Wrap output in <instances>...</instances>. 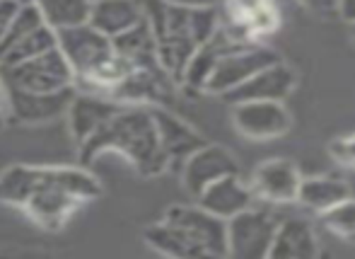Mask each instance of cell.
Instances as JSON below:
<instances>
[{
  "label": "cell",
  "instance_id": "cell-12",
  "mask_svg": "<svg viewBox=\"0 0 355 259\" xmlns=\"http://www.w3.org/2000/svg\"><path fill=\"white\" fill-rule=\"evenodd\" d=\"M300 182L302 177L290 160H268L254 170L249 187H252L254 199H263L271 203H290L297 201Z\"/></svg>",
  "mask_w": 355,
  "mask_h": 259
},
{
  "label": "cell",
  "instance_id": "cell-17",
  "mask_svg": "<svg viewBox=\"0 0 355 259\" xmlns=\"http://www.w3.org/2000/svg\"><path fill=\"white\" fill-rule=\"evenodd\" d=\"M114 51L119 58L128 63L131 68H159L157 63V44H155V34L145 17L136 27L126 29L123 34L112 39Z\"/></svg>",
  "mask_w": 355,
  "mask_h": 259
},
{
  "label": "cell",
  "instance_id": "cell-13",
  "mask_svg": "<svg viewBox=\"0 0 355 259\" xmlns=\"http://www.w3.org/2000/svg\"><path fill=\"white\" fill-rule=\"evenodd\" d=\"M150 112H153L155 128H157L159 148H162L169 165L184 162L196 148H201L203 143H206V138H203L196 128H191L187 122L174 117V114L167 112V109L150 107Z\"/></svg>",
  "mask_w": 355,
  "mask_h": 259
},
{
  "label": "cell",
  "instance_id": "cell-9",
  "mask_svg": "<svg viewBox=\"0 0 355 259\" xmlns=\"http://www.w3.org/2000/svg\"><path fill=\"white\" fill-rule=\"evenodd\" d=\"M234 172H239V167L232 153L208 141L203 143L201 148H196V151L182 162L184 189H187L193 199H196L208 184H213L215 179L225 177V174H234Z\"/></svg>",
  "mask_w": 355,
  "mask_h": 259
},
{
  "label": "cell",
  "instance_id": "cell-19",
  "mask_svg": "<svg viewBox=\"0 0 355 259\" xmlns=\"http://www.w3.org/2000/svg\"><path fill=\"white\" fill-rule=\"evenodd\" d=\"M56 47V32L46 24H39V27L29 29V32L12 37L0 47V66H8V63L27 61L39 53L49 51V49Z\"/></svg>",
  "mask_w": 355,
  "mask_h": 259
},
{
  "label": "cell",
  "instance_id": "cell-28",
  "mask_svg": "<svg viewBox=\"0 0 355 259\" xmlns=\"http://www.w3.org/2000/svg\"><path fill=\"white\" fill-rule=\"evenodd\" d=\"M338 15H341L348 24H353L355 22V0H338Z\"/></svg>",
  "mask_w": 355,
  "mask_h": 259
},
{
  "label": "cell",
  "instance_id": "cell-25",
  "mask_svg": "<svg viewBox=\"0 0 355 259\" xmlns=\"http://www.w3.org/2000/svg\"><path fill=\"white\" fill-rule=\"evenodd\" d=\"M317 15H338V0H300Z\"/></svg>",
  "mask_w": 355,
  "mask_h": 259
},
{
  "label": "cell",
  "instance_id": "cell-22",
  "mask_svg": "<svg viewBox=\"0 0 355 259\" xmlns=\"http://www.w3.org/2000/svg\"><path fill=\"white\" fill-rule=\"evenodd\" d=\"M324 226L338 237H355V199L348 197L346 201L324 211Z\"/></svg>",
  "mask_w": 355,
  "mask_h": 259
},
{
  "label": "cell",
  "instance_id": "cell-7",
  "mask_svg": "<svg viewBox=\"0 0 355 259\" xmlns=\"http://www.w3.org/2000/svg\"><path fill=\"white\" fill-rule=\"evenodd\" d=\"M8 87V85H5ZM75 87L58 92H29V90L8 87V117L10 124L42 126L66 117Z\"/></svg>",
  "mask_w": 355,
  "mask_h": 259
},
{
  "label": "cell",
  "instance_id": "cell-26",
  "mask_svg": "<svg viewBox=\"0 0 355 259\" xmlns=\"http://www.w3.org/2000/svg\"><path fill=\"white\" fill-rule=\"evenodd\" d=\"M169 5H177V8H215L223 0H164Z\"/></svg>",
  "mask_w": 355,
  "mask_h": 259
},
{
  "label": "cell",
  "instance_id": "cell-16",
  "mask_svg": "<svg viewBox=\"0 0 355 259\" xmlns=\"http://www.w3.org/2000/svg\"><path fill=\"white\" fill-rule=\"evenodd\" d=\"M317 237L307 221L302 218H283L276 226L268 259H309L317 257Z\"/></svg>",
  "mask_w": 355,
  "mask_h": 259
},
{
  "label": "cell",
  "instance_id": "cell-8",
  "mask_svg": "<svg viewBox=\"0 0 355 259\" xmlns=\"http://www.w3.org/2000/svg\"><path fill=\"white\" fill-rule=\"evenodd\" d=\"M232 122L242 136L254 138V141L278 138L293 126L288 107L283 102H266V99L232 104Z\"/></svg>",
  "mask_w": 355,
  "mask_h": 259
},
{
  "label": "cell",
  "instance_id": "cell-5",
  "mask_svg": "<svg viewBox=\"0 0 355 259\" xmlns=\"http://www.w3.org/2000/svg\"><path fill=\"white\" fill-rule=\"evenodd\" d=\"M164 221L172 223L201 252V257H227L225 221L203 206H172L164 213Z\"/></svg>",
  "mask_w": 355,
  "mask_h": 259
},
{
  "label": "cell",
  "instance_id": "cell-3",
  "mask_svg": "<svg viewBox=\"0 0 355 259\" xmlns=\"http://www.w3.org/2000/svg\"><path fill=\"white\" fill-rule=\"evenodd\" d=\"M0 78L8 87L29 90V92H58L75 87V73L58 47L27 61L0 66Z\"/></svg>",
  "mask_w": 355,
  "mask_h": 259
},
{
  "label": "cell",
  "instance_id": "cell-18",
  "mask_svg": "<svg viewBox=\"0 0 355 259\" xmlns=\"http://www.w3.org/2000/svg\"><path fill=\"white\" fill-rule=\"evenodd\" d=\"M351 197V187L338 177H307L300 182L297 189V201L302 206L312 208V211H329L336 203L346 201Z\"/></svg>",
  "mask_w": 355,
  "mask_h": 259
},
{
  "label": "cell",
  "instance_id": "cell-24",
  "mask_svg": "<svg viewBox=\"0 0 355 259\" xmlns=\"http://www.w3.org/2000/svg\"><path fill=\"white\" fill-rule=\"evenodd\" d=\"M22 0H0V47L5 42V34H8V27L12 22V17L17 15Z\"/></svg>",
  "mask_w": 355,
  "mask_h": 259
},
{
  "label": "cell",
  "instance_id": "cell-29",
  "mask_svg": "<svg viewBox=\"0 0 355 259\" xmlns=\"http://www.w3.org/2000/svg\"><path fill=\"white\" fill-rule=\"evenodd\" d=\"M351 37H353V42H355V22L351 24Z\"/></svg>",
  "mask_w": 355,
  "mask_h": 259
},
{
  "label": "cell",
  "instance_id": "cell-21",
  "mask_svg": "<svg viewBox=\"0 0 355 259\" xmlns=\"http://www.w3.org/2000/svg\"><path fill=\"white\" fill-rule=\"evenodd\" d=\"M145 242H148L153 250H157L159 255L167 257H179V259H189V257H201V252L172 226L162 218L159 223H153L150 228H145Z\"/></svg>",
  "mask_w": 355,
  "mask_h": 259
},
{
  "label": "cell",
  "instance_id": "cell-27",
  "mask_svg": "<svg viewBox=\"0 0 355 259\" xmlns=\"http://www.w3.org/2000/svg\"><path fill=\"white\" fill-rule=\"evenodd\" d=\"M10 124L8 117V87H5L3 78H0V128H5Z\"/></svg>",
  "mask_w": 355,
  "mask_h": 259
},
{
  "label": "cell",
  "instance_id": "cell-4",
  "mask_svg": "<svg viewBox=\"0 0 355 259\" xmlns=\"http://www.w3.org/2000/svg\"><path fill=\"white\" fill-rule=\"evenodd\" d=\"M278 218L268 211L249 206L225 221L227 231V257L234 259H268Z\"/></svg>",
  "mask_w": 355,
  "mask_h": 259
},
{
  "label": "cell",
  "instance_id": "cell-10",
  "mask_svg": "<svg viewBox=\"0 0 355 259\" xmlns=\"http://www.w3.org/2000/svg\"><path fill=\"white\" fill-rule=\"evenodd\" d=\"M295 87V73L290 66L278 58V61L268 63L266 68L257 71L252 78L230 90L223 94L225 102L239 104V102H257V99H266V102H285Z\"/></svg>",
  "mask_w": 355,
  "mask_h": 259
},
{
  "label": "cell",
  "instance_id": "cell-2",
  "mask_svg": "<svg viewBox=\"0 0 355 259\" xmlns=\"http://www.w3.org/2000/svg\"><path fill=\"white\" fill-rule=\"evenodd\" d=\"M78 153L83 162H92L104 153H119L145 177L162 174L169 167L159 148L153 112L143 104H121L109 122L78 148Z\"/></svg>",
  "mask_w": 355,
  "mask_h": 259
},
{
  "label": "cell",
  "instance_id": "cell-1",
  "mask_svg": "<svg viewBox=\"0 0 355 259\" xmlns=\"http://www.w3.org/2000/svg\"><path fill=\"white\" fill-rule=\"evenodd\" d=\"M99 194L102 184L83 167L12 165L0 172V201L19 206L49 231L63 228L80 206Z\"/></svg>",
  "mask_w": 355,
  "mask_h": 259
},
{
  "label": "cell",
  "instance_id": "cell-23",
  "mask_svg": "<svg viewBox=\"0 0 355 259\" xmlns=\"http://www.w3.org/2000/svg\"><path fill=\"white\" fill-rule=\"evenodd\" d=\"M331 156L336 160L346 162V165H355V133L346 138H338L331 143Z\"/></svg>",
  "mask_w": 355,
  "mask_h": 259
},
{
  "label": "cell",
  "instance_id": "cell-11",
  "mask_svg": "<svg viewBox=\"0 0 355 259\" xmlns=\"http://www.w3.org/2000/svg\"><path fill=\"white\" fill-rule=\"evenodd\" d=\"M119 107H121V102L107 97V94L89 92V90L87 92H78V87H75L66 117H68V126H71V136L78 143V148L89 136H94Z\"/></svg>",
  "mask_w": 355,
  "mask_h": 259
},
{
  "label": "cell",
  "instance_id": "cell-14",
  "mask_svg": "<svg viewBox=\"0 0 355 259\" xmlns=\"http://www.w3.org/2000/svg\"><path fill=\"white\" fill-rule=\"evenodd\" d=\"M196 201L198 206L211 211L213 216L227 221V218L237 216L244 208L254 206V194L252 187L239 179V172H234V174H225V177L215 179L213 184H208L196 197Z\"/></svg>",
  "mask_w": 355,
  "mask_h": 259
},
{
  "label": "cell",
  "instance_id": "cell-20",
  "mask_svg": "<svg viewBox=\"0 0 355 259\" xmlns=\"http://www.w3.org/2000/svg\"><path fill=\"white\" fill-rule=\"evenodd\" d=\"M37 8L39 17L53 32L68 27H78L89 19V5L92 0H29Z\"/></svg>",
  "mask_w": 355,
  "mask_h": 259
},
{
  "label": "cell",
  "instance_id": "cell-6",
  "mask_svg": "<svg viewBox=\"0 0 355 259\" xmlns=\"http://www.w3.org/2000/svg\"><path fill=\"white\" fill-rule=\"evenodd\" d=\"M278 61L276 51L266 47H252V44H242L237 49H230L215 63L211 78L206 83V92L213 94H227L230 90L242 85L247 78H252L257 71L266 68L268 63Z\"/></svg>",
  "mask_w": 355,
  "mask_h": 259
},
{
  "label": "cell",
  "instance_id": "cell-15",
  "mask_svg": "<svg viewBox=\"0 0 355 259\" xmlns=\"http://www.w3.org/2000/svg\"><path fill=\"white\" fill-rule=\"evenodd\" d=\"M143 17L141 0H92L87 22L104 37L114 39L126 29L136 27Z\"/></svg>",
  "mask_w": 355,
  "mask_h": 259
}]
</instances>
